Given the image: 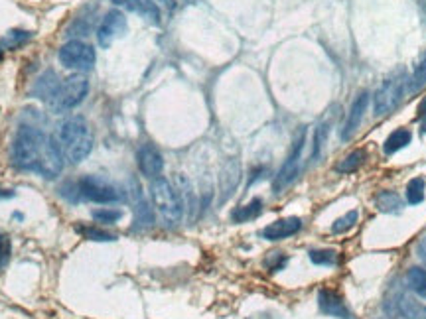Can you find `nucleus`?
Returning <instances> with one entry per match:
<instances>
[{"mask_svg":"<svg viewBox=\"0 0 426 319\" xmlns=\"http://www.w3.org/2000/svg\"><path fill=\"white\" fill-rule=\"evenodd\" d=\"M127 28H129V24H127L125 14H123L120 10H109V12L105 14L99 30H97L99 45H101V47H111L115 40L125 36Z\"/></svg>","mask_w":426,"mask_h":319,"instance_id":"obj_9","label":"nucleus"},{"mask_svg":"<svg viewBox=\"0 0 426 319\" xmlns=\"http://www.w3.org/2000/svg\"><path fill=\"white\" fill-rule=\"evenodd\" d=\"M32 38V32H26V30H10L4 38L0 45L4 50H18L20 45H24Z\"/></svg>","mask_w":426,"mask_h":319,"instance_id":"obj_24","label":"nucleus"},{"mask_svg":"<svg viewBox=\"0 0 426 319\" xmlns=\"http://www.w3.org/2000/svg\"><path fill=\"white\" fill-rule=\"evenodd\" d=\"M365 162H368V152H365V150H353L352 154L343 156V158L336 164V172H338V174H353V172H357Z\"/></svg>","mask_w":426,"mask_h":319,"instance_id":"obj_20","label":"nucleus"},{"mask_svg":"<svg viewBox=\"0 0 426 319\" xmlns=\"http://www.w3.org/2000/svg\"><path fill=\"white\" fill-rule=\"evenodd\" d=\"M368 104H369L368 91H365V93H359V95L355 97L352 109H350V115L345 118L343 131H341V138H343V140L352 138L353 132L359 129V124H361V120H363V116H365V111H368Z\"/></svg>","mask_w":426,"mask_h":319,"instance_id":"obj_13","label":"nucleus"},{"mask_svg":"<svg viewBox=\"0 0 426 319\" xmlns=\"http://www.w3.org/2000/svg\"><path fill=\"white\" fill-rule=\"evenodd\" d=\"M357 219H359V215H357V211H350V213L341 215V217L334 221V225H332V232H334V234H341V232H348V231H350V229H353V227H355Z\"/></svg>","mask_w":426,"mask_h":319,"instance_id":"obj_28","label":"nucleus"},{"mask_svg":"<svg viewBox=\"0 0 426 319\" xmlns=\"http://www.w3.org/2000/svg\"><path fill=\"white\" fill-rule=\"evenodd\" d=\"M310 261L314 262V264H318V266H336L339 262V252L338 250H334V248H314V250H310Z\"/></svg>","mask_w":426,"mask_h":319,"instance_id":"obj_23","label":"nucleus"},{"mask_svg":"<svg viewBox=\"0 0 426 319\" xmlns=\"http://www.w3.org/2000/svg\"><path fill=\"white\" fill-rule=\"evenodd\" d=\"M59 63L65 69H74V72H89L95 65V50L81 40H72L59 50L58 54Z\"/></svg>","mask_w":426,"mask_h":319,"instance_id":"obj_7","label":"nucleus"},{"mask_svg":"<svg viewBox=\"0 0 426 319\" xmlns=\"http://www.w3.org/2000/svg\"><path fill=\"white\" fill-rule=\"evenodd\" d=\"M300 229H302V219L284 217L279 219V221H275V223H270L268 227L263 229L261 234H263L265 241L277 243V241H284V239H288V236H294Z\"/></svg>","mask_w":426,"mask_h":319,"instance_id":"obj_12","label":"nucleus"},{"mask_svg":"<svg viewBox=\"0 0 426 319\" xmlns=\"http://www.w3.org/2000/svg\"><path fill=\"white\" fill-rule=\"evenodd\" d=\"M411 140H412L411 131H407V129H397V131L391 132V134L387 136V140H385V144H383V152H385L387 156L397 154L398 150H403V148H407V146L411 144Z\"/></svg>","mask_w":426,"mask_h":319,"instance_id":"obj_18","label":"nucleus"},{"mask_svg":"<svg viewBox=\"0 0 426 319\" xmlns=\"http://www.w3.org/2000/svg\"><path fill=\"white\" fill-rule=\"evenodd\" d=\"M2 54H4V47L0 45V59H2Z\"/></svg>","mask_w":426,"mask_h":319,"instance_id":"obj_38","label":"nucleus"},{"mask_svg":"<svg viewBox=\"0 0 426 319\" xmlns=\"http://www.w3.org/2000/svg\"><path fill=\"white\" fill-rule=\"evenodd\" d=\"M375 205L381 213H397L398 209L403 207V201L395 191H381L375 197Z\"/></svg>","mask_w":426,"mask_h":319,"instance_id":"obj_21","label":"nucleus"},{"mask_svg":"<svg viewBox=\"0 0 426 319\" xmlns=\"http://www.w3.org/2000/svg\"><path fill=\"white\" fill-rule=\"evenodd\" d=\"M152 204L160 211L162 219L168 225H178L184 217V204L180 199V193L166 177H156L150 184Z\"/></svg>","mask_w":426,"mask_h":319,"instance_id":"obj_3","label":"nucleus"},{"mask_svg":"<svg viewBox=\"0 0 426 319\" xmlns=\"http://www.w3.org/2000/svg\"><path fill=\"white\" fill-rule=\"evenodd\" d=\"M426 85V54L420 59V63L416 65V69L411 77V91H420Z\"/></svg>","mask_w":426,"mask_h":319,"instance_id":"obj_29","label":"nucleus"},{"mask_svg":"<svg viewBox=\"0 0 426 319\" xmlns=\"http://www.w3.org/2000/svg\"><path fill=\"white\" fill-rule=\"evenodd\" d=\"M136 164L140 174L147 175L150 179L160 177L162 170H164V158H162L160 150L152 144H142L136 152Z\"/></svg>","mask_w":426,"mask_h":319,"instance_id":"obj_10","label":"nucleus"},{"mask_svg":"<svg viewBox=\"0 0 426 319\" xmlns=\"http://www.w3.org/2000/svg\"><path fill=\"white\" fill-rule=\"evenodd\" d=\"M407 280H409L411 290L414 292L416 296H420V298H425L426 300V270L425 268H411V270H409V274H407Z\"/></svg>","mask_w":426,"mask_h":319,"instance_id":"obj_25","label":"nucleus"},{"mask_svg":"<svg viewBox=\"0 0 426 319\" xmlns=\"http://www.w3.org/2000/svg\"><path fill=\"white\" fill-rule=\"evenodd\" d=\"M420 6H423V16H425V26H426V0L420 2Z\"/></svg>","mask_w":426,"mask_h":319,"instance_id":"obj_37","label":"nucleus"},{"mask_svg":"<svg viewBox=\"0 0 426 319\" xmlns=\"http://www.w3.org/2000/svg\"><path fill=\"white\" fill-rule=\"evenodd\" d=\"M75 197L87 199L93 204H118L123 199V191L99 175H83L75 184Z\"/></svg>","mask_w":426,"mask_h":319,"instance_id":"obj_4","label":"nucleus"},{"mask_svg":"<svg viewBox=\"0 0 426 319\" xmlns=\"http://www.w3.org/2000/svg\"><path fill=\"white\" fill-rule=\"evenodd\" d=\"M113 2L120 8L129 10V12L147 18L148 22H152L156 26L160 24V8L152 0H113Z\"/></svg>","mask_w":426,"mask_h":319,"instance_id":"obj_14","label":"nucleus"},{"mask_svg":"<svg viewBox=\"0 0 426 319\" xmlns=\"http://www.w3.org/2000/svg\"><path fill=\"white\" fill-rule=\"evenodd\" d=\"M263 213V199L255 197L251 199L247 205H241L231 211V221L233 223H247V221H253Z\"/></svg>","mask_w":426,"mask_h":319,"instance_id":"obj_19","label":"nucleus"},{"mask_svg":"<svg viewBox=\"0 0 426 319\" xmlns=\"http://www.w3.org/2000/svg\"><path fill=\"white\" fill-rule=\"evenodd\" d=\"M75 232L81 234L87 241H95V243H111V241H115V234L103 231L99 227H91V225H75Z\"/></svg>","mask_w":426,"mask_h":319,"instance_id":"obj_22","label":"nucleus"},{"mask_svg":"<svg viewBox=\"0 0 426 319\" xmlns=\"http://www.w3.org/2000/svg\"><path fill=\"white\" fill-rule=\"evenodd\" d=\"M405 93V79L403 77H391L377 89L375 97H373V113L375 116L389 115L391 111H395L398 102L403 99Z\"/></svg>","mask_w":426,"mask_h":319,"instance_id":"obj_8","label":"nucleus"},{"mask_svg":"<svg viewBox=\"0 0 426 319\" xmlns=\"http://www.w3.org/2000/svg\"><path fill=\"white\" fill-rule=\"evenodd\" d=\"M318 305H320V311L326 314V316L339 319H353L352 311L348 309V305L341 300V296H339L338 292L328 290V288L320 290V294H318Z\"/></svg>","mask_w":426,"mask_h":319,"instance_id":"obj_11","label":"nucleus"},{"mask_svg":"<svg viewBox=\"0 0 426 319\" xmlns=\"http://www.w3.org/2000/svg\"><path fill=\"white\" fill-rule=\"evenodd\" d=\"M418 116H426V97L423 99V102L418 104Z\"/></svg>","mask_w":426,"mask_h":319,"instance_id":"obj_35","label":"nucleus"},{"mask_svg":"<svg viewBox=\"0 0 426 319\" xmlns=\"http://www.w3.org/2000/svg\"><path fill=\"white\" fill-rule=\"evenodd\" d=\"M134 195V229H147L150 225H154V213H152V207L148 205L145 199L140 186L134 184L133 189Z\"/></svg>","mask_w":426,"mask_h":319,"instance_id":"obj_16","label":"nucleus"},{"mask_svg":"<svg viewBox=\"0 0 426 319\" xmlns=\"http://www.w3.org/2000/svg\"><path fill=\"white\" fill-rule=\"evenodd\" d=\"M12 164L24 172L56 179L63 170V154L56 138L30 124H22L12 142Z\"/></svg>","mask_w":426,"mask_h":319,"instance_id":"obj_1","label":"nucleus"},{"mask_svg":"<svg viewBox=\"0 0 426 319\" xmlns=\"http://www.w3.org/2000/svg\"><path fill=\"white\" fill-rule=\"evenodd\" d=\"M425 191H426V184L423 177H414L409 182L407 186V201L411 205H418L425 201Z\"/></svg>","mask_w":426,"mask_h":319,"instance_id":"obj_26","label":"nucleus"},{"mask_svg":"<svg viewBox=\"0 0 426 319\" xmlns=\"http://www.w3.org/2000/svg\"><path fill=\"white\" fill-rule=\"evenodd\" d=\"M56 140L63 158L70 160L72 164H79L87 158L93 148V132L83 116L75 115L59 124Z\"/></svg>","mask_w":426,"mask_h":319,"instance_id":"obj_2","label":"nucleus"},{"mask_svg":"<svg viewBox=\"0 0 426 319\" xmlns=\"http://www.w3.org/2000/svg\"><path fill=\"white\" fill-rule=\"evenodd\" d=\"M91 217L95 219L97 223L115 225L118 219H123V211H120V209H111V207H101V209L91 211Z\"/></svg>","mask_w":426,"mask_h":319,"instance_id":"obj_27","label":"nucleus"},{"mask_svg":"<svg viewBox=\"0 0 426 319\" xmlns=\"http://www.w3.org/2000/svg\"><path fill=\"white\" fill-rule=\"evenodd\" d=\"M89 93V81L85 75L81 73H74L70 77H65L63 81H59L58 91L52 99V109L63 113V111H70L75 109L77 104H81L83 99L87 97Z\"/></svg>","mask_w":426,"mask_h":319,"instance_id":"obj_5","label":"nucleus"},{"mask_svg":"<svg viewBox=\"0 0 426 319\" xmlns=\"http://www.w3.org/2000/svg\"><path fill=\"white\" fill-rule=\"evenodd\" d=\"M239 179H241V166L237 160H229L221 172V204H225L233 193H235L237 186H239Z\"/></svg>","mask_w":426,"mask_h":319,"instance_id":"obj_15","label":"nucleus"},{"mask_svg":"<svg viewBox=\"0 0 426 319\" xmlns=\"http://www.w3.org/2000/svg\"><path fill=\"white\" fill-rule=\"evenodd\" d=\"M304 142H306V126H300L296 136H294L292 150H290L288 158L282 164V168H280L275 182H273V191L275 193H282L288 186H292L294 179L300 174V158H302Z\"/></svg>","mask_w":426,"mask_h":319,"instance_id":"obj_6","label":"nucleus"},{"mask_svg":"<svg viewBox=\"0 0 426 319\" xmlns=\"http://www.w3.org/2000/svg\"><path fill=\"white\" fill-rule=\"evenodd\" d=\"M8 197H14V191H12V189L0 188V199H8Z\"/></svg>","mask_w":426,"mask_h":319,"instance_id":"obj_34","label":"nucleus"},{"mask_svg":"<svg viewBox=\"0 0 426 319\" xmlns=\"http://www.w3.org/2000/svg\"><path fill=\"white\" fill-rule=\"evenodd\" d=\"M286 262H288V258H286L282 252H273V254L266 258L265 264L270 272H279V270H282V268L286 266Z\"/></svg>","mask_w":426,"mask_h":319,"instance_id":"obj_32","label":"nucleus"},{"mask_svg":"<svg viewBox=\"0 0 426 319\" xmlns=\"http://www.w3.org/2000/svg\"><path fill=\"white\" fill-rule=\"evenodd\" d=\"M416 252H418V256H420V261L426 264V236L418 243V248H416Z\"/></svg>","mask_w":426,"mask_h":319,"instance_id":"obj_33","label":"nucleus"},{"mask_svg":"<svg viewBox=\"0 0 426 319\" xmlns=\"http://www.w3.org/2000/svg\"><path fill=\"white\" fill-rule=\"evenodd\" d=\"M328 132H330L328 124H320V126H318V131H316V136H314V150H312V160H316L318 156H320L323 142H326V138H328Z\"/></svg>","mask_w":426,"mask_h":319,"instance_id":"obj_31","label":"nucleus"},{"mask_svg":"<svg viewBox=\"0 0 426 319\" xmlns=\"http://www.w3.org/2000/svg\"><path fill=\"white\" fill-rule=\"evenodd\" d=\"M58 85L59 79L56 77V73L47 72L36 81V85L32 89V95H34L36 99H40V101L52 102L54 95H56V91H58Z\"/></svg>","mask_w":426,"mask_h":319,"instance_id":"obj_17","label":"nucleus"},{"mask_svg":"<svg viewBox=\"0 0 426 319\" xmlns=\"http://www.w3.org/2000/svg\"><path fill=\"white\" fill-rule=\"evenodd\" d=\"M10 254H12V243H10V236L0 229V270L8 264V261H10Z\"/></svg>","mask_w":426,"mask_h":319,"instance_id":"obj_30","label":"nucleus"},{"mask_svg":"<svg viewBox=\"0 0 426 319\" xmlns=\"http://www.w3.org/2000/svg\"><path fill=\"white\" fill-rule=\"evenodd\" d=\"M154 2H160V4L168 6V8H174V0H154Z\"/></svg>","mask_w":426,"mask_h":319,"instance_id":"obj_36","label":"nucleus"}]
</instances>
